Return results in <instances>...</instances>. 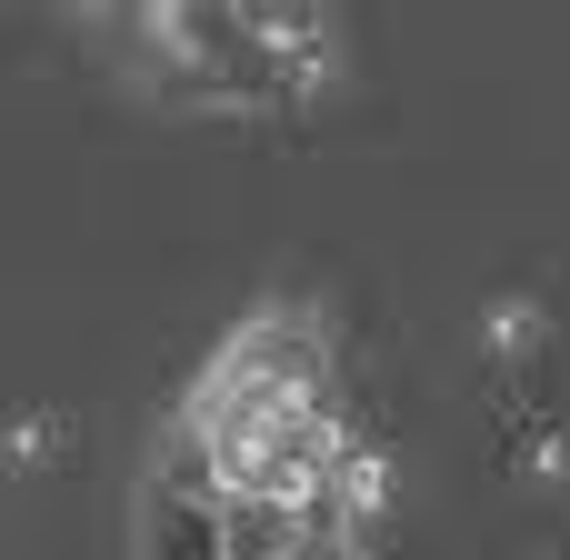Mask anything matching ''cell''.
<instances>
[{
	"mask_svg": "<svg viewBox=\"0 0 570 560\" xmlns=\"http://www.w3.org/2000/svg\"><path fill=\"white\" fill-rule=\"evenodd\" d=\"M331 411H341V391H331V331H321V311L311 301H261V311L230 321V341L200 361V381L180 391L170 421L190 431L210 491L250 501L261 471H271V451L301 421H331Z\"/></svg>",
	"mask_w": 570,
	"mask_h": 560,
	"instance_id": "obj_1",
	"label": "cell"
},
{
	"mask_svg": "<svg viewBox=\"0 0 570 560\" xmlns=\"http://www.w3.org/2000/svg\"><path fill=\"white\" fill-rule=\"evenodd\" d=\"M130 551L140 560H271L281 531H271L261 511L220 501L210 471H200V451H190V431L160 421L150 471H140V491H130Z\"/></svg>",
	"mask_w": 570,
	"mask_h": 560,
	"instance_id": "obj_2",
	"label": "cell"
},
{
	"mask_svg": "<svg viewBox=\"0 0 570 560\" xmlns=\"http://www.w3.org/2000/svg\"><path fill=\"white\" fill-rule=\"evenodd\" d=\"M391 501H401L391 451L351 431V451H341V471H331V501H321V531H331V541H351V551H371V541H381V521H391Z\"/></svg>",
	"mask_w": 570,
	"mask_h": 560,
	"instance_id": "obj_3",
	"label": "cell"
},
{
	"mask_svg": "<svg viewBox=\"0 0 570 560\" xmlns=\"http://www.w3.org/2000/svg\"><path fill=\"white\" fill-rule=\"evenodd\" d=\"M541 351H551V311H541V291H501V301L481 311V361H491L501 381H521V411H531V371H541Z\"/></svg>",
	"mask_w": 570,
	"mask_h": 560,
	"instance_id": "obj_4",
	"label": "cell"
},
{
	"mask_svg": "<svg viewBox=\"0 0 570 560\" xmlns=\"http://www.w3.org/2000/svg\"><path fill=\"white\" fill-rule=\"evenodd\" d=\"M511 471L521 481H570V421H551L541 401L511 411Z\"/></svg>",
	"mask_w": 570,
	"mask_h": 560,
	"instance_id": "obj_5",
	"label": "cell"
},
{
	"mask_svg": "<svg viewBox=\"0 0 570 560\" xmlns=\"http://www.w3.org/2000/svg\"><path fill=\"white\" fill-rule=\"evenodd\" d=\"M0 451H10V471H40V461L60 451V411H20V421L0 431Z\"/></svg>",
	"mask_w": 570,
	"mask_h": 560,
	"instance_id": "obj_6",
	"label": "cell"
},
{
	"mask_svg": "<svg viewBox=\"0 0 570 560\" xmlns=\"http://www.w3.org/2000/svg\"><path fill=\"white\" fill-rule=\"evenodd\" d=\"M271 560H371V551H351V541H331V531H291Z\"/></svg>",
	"mask_w": 570,
	"mask_h": 560,
	"instance_id": "obj_7",
	"label": "cell"
}]
</instances>
